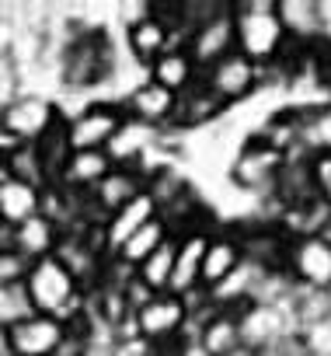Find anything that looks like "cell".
<instances>
[{
  "mask_svg": "<svg viewBox=\"0 0 331 356\" xmlns=\"http://www.w3.org/2000/svg\"><path fill=\"white\" fill-rule=\"evenodd\" d=\"M35 150H39V157H42V168H46V175H49V182H56L60 178V171H63V164H67V157L74 154L70 150V140H67V126L63 122H56L39 143H32Z\"/></svg>",
  "mask_w": 331,
  "mask_h": 356,
  "instance_id": "27",
  "label": "cell"
},
{
  "mask_svg": "<svg viewBox=\"0 0 331 356\" xmlns=\"http://www.w3.org/2000/svg\"><path fill=\"white\" fill-rule=\"evenodd\" d=\"M119 105H122V112H126L129 119H136V122H143V126H153V129H160V133H168V129H171V119H175L178 95H171L168 88H160V84H153V81L146 77V81H139Z\"/></svg>",
  "mask_w": 331,
  "mask_h": 356,
  "instance_id": "13",
  "label": "cell"
},
{
  "mask_svg": "<svg viewBox=\"0 0 331 356\" xmlns=\"http://www.w3.org/2000/svg\"><path fill=\"white\" fill-rule=\"evenodd\" d=\"M0 356H11V332L0 325Z\"/></svg>",
  "mask_w": 331,
  "mask_h": 356,
  "instance_id": "32",
  "label": "cell"
},
{
  "mask_svg": "<svg viewBox=\"0 0 331 356\" xmlns=\"http://www.w3.org/2000/svg\"><path fill=\"white\" fill-rule=\"evenodd\" d=\"M275 15L289 39L293 53H317L321 49V18L317 0H275Z\"/></svg>",
  "mask_w": 331,
  "mask_h": 356,
  "instance_id": "15",
  "label": "cell"
},
{
  "mask_svg": "<svg viewBox=\"0 0 331 356\" xmlns=\"http://www.w3.org/2000/svg\"><path fill=\"white\" fill-rule=\"evenodd\" d=\"M171 273H175V238L164 241L150 259H143L133 269V280L139 286H146L150 293H168L171 290Z\"/></svg>",
  "mask_w": 331,
  "mask_h": 356,
  "instance_id": "25",
  "label": "cell"
},
{
  "mask_svg": "<svg viewBox=\"0 0 331 356\" xmlns=\"http://www.w3.org/2000/svg\"><path fill=\"white\" fill-rule=\"evenodd\" d=\"M317 18H321V49H331V0H317Z\"/></svg>",
  "mask_w": 331,
  "mask_h": 356,
  "instance_id": "31",
  "label": "cell"
},
{
  "mask_svg": "<svg viewBox=\"0 0 331 356\" xmlns=\"http://www.w3.org/2000/svg\"><path fill=\"white\" fill-rule=\"evenodd\" d=\"M286 157L289 154L279 150V147H272L262 133H248L237 143V150H234V157L227 164V182L237 193L255 196V200L265 203L272 196V189H275V178H279Z\"/></svg>",
  "mask_w": 331,
  "mask_h": 356,
  "instance_id": "2",
  "label": "cell"
},
{
  "mask_svg": "<svg viewBox=\"0 0 331 356\" xmlns=\"http://www.w3.org/2000/svg\"><path fill=\"white\" fill-rule=\"evenodd\" d=\"M234 32H237V53L265 74V84L269 77L289 81L303 53L289 49V39L275 15V0H241V4H234Z\"/></svg>",
  "mask_w": 331,
  "mask_h": 356,
  "instance_id": "1",
  "label": "cell"
},
{
  "mask_svg": "<svg viewBox=\"0 0 331 356\" xmlns=\"http://www.w3.org/2000/svg\"><path fill=\"white\" fill-rule=\"evenodd\" d=\"M203 84L210 88V95H213L227 112H234L237 105L251 102V98L265 88V74H262L251 60H244L241 53H230V56H223L220 63H213V67L203 74Z\"/></svg>",
  "mask_w": 331,
  "mask_h": 356,
  "instance_id": "9",
  "label": "cell"
},
{
  "mask_svg": "<svg viewBox=\"0 0 331 356\" xmlns=\"http://www.w3.org/2000/svg\"><path fill=\"white\" fill-rule=\"evenodd\" d=\"M160 213V207H157V200H153V193L150 189H143L133 203H126L122 210H115L105 224H101V238H105V248H108V255H115L143 224H150L153 217Z\"/></svg>",
  "mask_w": 331,
  "mask_h": 356,
  "instance_id": "18",
  "label": "cell"
},
{
  "mask_svg": "<svg viewBox=\"0 0 331 356\" xmlns=\"http://www.w3.org/2000/svg\"><path fill=\"white\" fill-rule=\"evenodd\" d=\"M11 332V356H53L67 339V325L53 314H32Z\"/></svg>",
  "mask_w": 331,
  "mask_h": 356,
  "instance_id": "16",
  "label": "cell"
},
{
  "mask_svg": "<svg viewBox=\"0 0 331 356\" xmlns=\"http://www.w3.org/2000/svg\"><path fill=\"white\" fill-rule=\"evenodd\" d=\"M4 171L11 175V178H22V182H28V186H35V189H49L53 182H49V175H46V168H42V157H39V150L28 143V147H18L11 157H4Z\"/></svg>",
  "mask_w": 331,
  "mask_h": 356,
  "instance_id": "26",
  "label": "cell"
},
{
  "mask_svg": "<svg viewBox=\"0 0 331 356\" xmlns=\"http://www.w3.org/2000/svg\"><path fill=\"white\" fill-rule=\"evenodd\" d=\"M300 154H331V98L300 108Z\"/></svg>",
  "mask_w": 331,
  "mask_h": 356,
  "instance_id": "24",
  "label": "cell"
},
{
  "mask_svg": "<svg viewBox=\"0 0 331 356\" xmlns=\"http://www.w3.org/2000/svg\"><path fill=\"white\" fill-rule=\"evenodd\" d=\"M244 262V248H241V231L237 224H217L213 238H210V248H206V259H203V273H199V290L210 293L213 286H220L237 266Z\"/></svg>",
  "mask_w": 331,
  "mask_h": 356,
  "instance_id": "12",
  "label": "cell"
},
{
  "mask_svg": "<svg viewBox=\"0 0 331 356\" xmlns=\"http://www.w3.org/2000/svg\"><path fill=\"white\" fill-rule=\"evenodd\" d=\"M146 77H150L153 84H160V88H168L171 95H185L192 84L203 81V74H199V67L192 63V56H189L185 46H171L168 53H160V56L150 63Z\"/></svg>",
  "mask_w": 331,
  "mask_h": 356,
  "instance_id": "21",
  "label": "cell"
},
{
  "mask_svg": "<svg viewBox=\"0 0 331 356\" xmlns=\"http://www.w3.org/2000/svg\"><path fill=\"white\" fill-rule=\"evenodd\" d=\"M185 49L192 56V63L199 67V74H206L213 63H220L223 56L237 53V32H234V4H213V11L189 32Z\"/></svg>",
  "mask_w": 331,
  "mask_h": 356,
  "instance_id": "8",
  "label": "cell"
},
{
  "mask_svg": "<svg viewBox=\"0 0 331 356\" xmlns=\"http://www.w3.org/2000/svg\"><path fill=\"white\" fill-rule=\"evenodd\" d=\"M192 321V304L178 293H153L143 307L133 314V335H139L150 346H171L182 342Z\"/></svg>",
  "mask_w": 331,
  "mask_h": 356,
  "instance_id": "4",
  "label": "cell"
},
{
  "mask_svg": "<svg viewBox=\"0 0 331 356\" xmlns=\"http://www.w3.org/2000/svg\"><path fill=\"white\" fill-rule=\"evenodd\" d=\"M42 200H46V189H35L22 178H11L4 175L0 178V224L8 227H18L32 217L42 213Z\"/></svg>",
  "mask_w": 331,
  "mask_h": 356,
  "instance_id": "19",
  "label": "cell"
},
{
  "mask_svg": "<svg viewBox=\"0 0 331 356\" xmlns=\"http://www.w3.org/2000/svg\"><path fill=\"white\" fill-rule=\"evenodd\" d=\"M220 220H206V224H196L182 234H175V273H171V293L192 300L199 297V273H203V259H206V248H210V238L217 231Z\"/></svg>",
  "mask_w": 331,
  "mask_h": 356,
  "instance_id": "10",
  "label": "cell"
},
{
  "mask_svg": "<svg viewBox=\"0 0 331 356\" xmlns=\"http://www.w3.org/2000/svg\"><path fill=\"white\" fill-rule=\"evenodd\" d=\"M28 259L25 255H18L15 248H8V252H0V286H11V283H25V276H28Z\"/></svg>",
  "mask_w": 331,
  "mask_h": 356,
  "instance_id": "29",
  "label": "cell"
},
{
  "mask_svg": "<svg viewBox=\"0 0 331 356\" xmlns=\"http://www.w3.org/2000/svg\"><path fill=\"white\" fill-rule=\"evenodd\" d=\"M314 186H317V200L331 210V154L314 157Z\"/></svg>",
  "mask_w": 331,
  "mask_h": 356,
  "instance_id": "30",
  "label": "cell"
},
{
  "mask_svg": "<svg viewBox=\"0 0 331 356\" xmlns=\"http://www.w3.org/2000/svg\"><path fill=\"white\" fill-rule=\"evenodd\" d=\"M175 42H171V29L164 25L157 15H153V4L143 18H136L133 25L122 29V53L139 67V70H150V63L160 56V53H168Z\"/></svg>",
  "mask_w": 331,
  "mask_h": 356,
  "instance_id": "14",
  "label": "cell"
},
{
  "mask_svg": "<svg viewBox=\"0 0 331 356\" xmlns=\"http://www.w3.org/2000/svg\"><path fill=\"white\" fill-rule=\"evenodd\" d=\"M143 189H146V171H139V168H112L101 182L87 193V210H91V217L98 224H105L115 210L133 203Z\"/></svg>",
  "mask_w": 331,
  "mask_h": 356,
  "instance_id": "11",
  "label": "cell"
},
{
  "mask_svg": "<svg viewBox=\"0 0 331 356\" xmlns=\"http://www.w3.org/2000/svg\"><path fill=\"white\" fill-rule=\"evenodd\" d=\"M32 314H35V304H32L25 283L0 286V325H4V328H15V325H22V321L32 318Z\"/></svg>",
  "mask_w": 331,
  "mask_h": 356,
  "instance_id": "28",
  "label": "cell"
},
{
  "mask_svg": "<svg viewBox=\"0 0 331 356\" xmlns=\"http://www.w3.org/2000/svg\"><path fill=\"white\" fill-rule=\"evenodd\" d=\"M122 119H126V112H122L119 102H112V98H87L77 112H70L63 119L70 150H105L108 140L115 136V129L122 126Z\"/></svg>",
  "mask_w": 331,
  "mask_h": 356,
  "instance_id": "7",
  "label": "cell"
},
{
  "mask_svg": "<svg viewBox=\"0 0 331 356\" xmlns=\"http://www.w3.org/2000/svg\"><path fill=\"white\" fill-rule=\"evenodd\" d=\"M112 168H115V164L108 161L105 150H74V154L67 157V164H63V171H60V178H56L53 186H63V189H70V193L87 196Z\"/></svg>",
  "mask_w": 331,
  "mask_h": 356,
  "instance_id": "20",
  "label": "cell"
},
{
  "mask_svg": "<svg viewBox=\"0 0 331 356\" xmlns=\"http://www.w3.org/2000/svg\"><path fill=\"white\" fill-rule=\"evenodd\" d=\"M171 238H175V234H171L168 220H164V217L157 213V217H153L150 224H143V227H139V231H136V234H133V238H129V241H126L112 259H115V262H122L126 269H136L143 259H150L164 241H171Z\"/></svg>",
  "mask_w": 331,
  "mask_h": 356,
  "instance_id": "23",
  "label": "cell"
},
{
  "mask_svg": "<svg viewBox=\"0 0 331 356\" xmlns=\"http://www.w3.org/2000/svg\"><path fill=\"white\" fill-rule=\"evenodd\" d=\"M227 115V108L210 95V88L199 81L192 84L185 95H178V105H175V119H171V129L175 136H189V133H199V129H210L217 126L220 119Z\"/></svg>",
  "mask_w": 331,
  "mask_h": 356,
  "instance_id": "17",
  "label": "cell"
},
{
  "mask_svg": "<svg viewBox=\"0 0 331 356\" xmlns=\"http://www.w3.org/2000/svg\"><path fill=\"white\" fill-rule=\"evenodd\" d=\"M60 238H63V231L46 213H39V217H32V220H25V224L15 227V252L25 255L28 262H39V259L56 255Z\"/></svg>",
  "mask_w": 331,
  "mask_h": 356,
  "instance_id": "22",
  "label": "cell"
},
{
  "mask_svg": "<svg viewBox=\"0 0 331 356\" xmlns=\"http://www.w3.org/2000/svg\"><path fill=\"white\" fill-rule=\"evenodd\" d=\"M56 122H63V112L56 98L35 95V91H18L8 105H0V126H4L22 147L39 143Z\"/></svg>",
  "mask_w": 331,
  "mask_h": 356,
  "instance_id": "6",
  "label": "cell"
},
{
  "mask_svg": "<svg viewBox=\"0 0 331 356\" xmlns=\"http://www.w3.org/2000/svg\"><path fill=\"white\" fill-rule=\"evenodd\" d=\"M237 325H241V346L248 353H272V349L296 342V335H300V325L293 314V297L275 300V304L251 300L237 311Z\"/></svg>",
  "mask_w": 331,
  "mask_h": 356,
  "instance_id": "3",
  "label": "cell"
},
{
  "mask_svg": "<svg viewBox=\"0 0 331 356\" xmlns=\"http://www.w3.org/2000/svg\"><path fill=\"white\" fill-rule=\"evenodd\" d=\"M282 273L293 280L296 290L331 293V234L321 231V234L289 238Z\"/></svg>",
  "mask_w": 331,
  "mask_h": 356,
  "instance_id": "5",
  "label": "cell"
}]
</instances>
